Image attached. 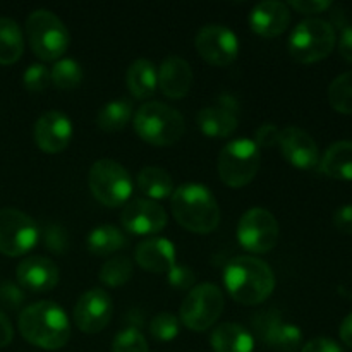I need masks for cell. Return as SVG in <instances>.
Here are the masks:
<instances>
[{"label":"cell","instance_id":"7c38bea8","mask_svg":"<svg viewBox=\"0 0 352 352\" xmlns=\"http://www.w3.org/2000/svg\"><path fill=\"white\" fill-rule=\"evenodd\" d=\"M196 50L208 64L227 67L239 55V40L227 26L208 24L196 36Z\"/></svg>","mask_w":352,"mask_h":352},{"label":"cell","instance_id":"e0dca14e","mask_svg":"<svg viewBox=\"0 0 352 352\" xmlns=\"http://www.w3.org/2000/svg\"><path fill=\"white\" fill-rule=\"evenodd\" d=\"M33 136L41 151L50 155L60 153L72 140L71 119L58 110H50L36 120Z\"/></svg>","mask_w":352,"mask_h":352},{"label":"cell","instance_id":"d6986e66","mask_svg":"<svg viewBox=\"0 0 352 352\" xmlns=\"http://www.w3.org/2000/svg\"><path fill=\"white\" fill-rule=\"evenodd\" d=\"M17 282L30 292H48L58 284L60 272L57 265L45 256L26 258L17 265Z\"/></svg>","mask_w":352,"mask_h":352},{"label":"cell","instance_id":"7402d4cb","mask_svg":"<svg viewBox=\"0 0 352 352\" xmlns=\"http://www.w3.org/2000/svg\"><path fill=\"white\" fill-rule=\"evenodd\" d=\"M134 260L150 274H168L175 265L174 244L164 237H151L136 248Z\"/></svg>","mask_w":352,"mask_h":352},{"label":"cell","instance_id":"ba28073f","mask_svg":"<svg viewBox=\"0 0 352 352\" xmlns=\"http://www.w3.org/2000/svg\"><path fill=\"white\" fill-rule=\"evenodd\" d=\"M89 191L96 201L109 208L126 205L133 192V179L129 172L117 162L103 158L95 162L88 174Z\"/></svg>","mask_w":352,"mask_h":352},{"label":"cell","instance_id":"ee69618b","mask_svg":"<svg viewBox=\"0 0 352 352\" xmlns=\"http://www.w3.org/2000/svg\"><path fill=\"white\" fill-rule=\"evenodd\" d=\"M339 50H340V55H342L346 60L352 62V26L344 28L342 34H340Z\"/></svg>","mask_w":352,"mask_h":352},{"label":"cell","instance_id":"484cf974","mask_svg":"<svg viewBox=\"0 0 352 352\" xmlns=\"http://www.w3.org/2000/svg\"><path fill=\"white\" fill-rule=\"evenodd\" d=\"M138 188L148 199L170 198L174 192V181L170 174L162 167H144L138 174Z\"/></svg>","mask_w":352,"mask_h":352},{"label":"cell","instance_id":"60d3db41","mask_svg":"<svg viewBox=\"0 0 352 352\" xmlns=\"http://www.w3.org/2000/svg\"><path fill=\"white\" fill-rule=\"evenodd\" d=\"M333 226L342 234L352 236V205H342L333 213Z\"/></svg>","mask_w":352,"mask_h":352},{"label":"cell","instance_id":"1f68e13d","mask_svg":"<svg viewBox=\"0 0 352 352\" xmlns=\"http://www.w3.org/2000/svg\"><path fill=\"white\" fill-rule=\"evenodd\" d=\"M133 275V261L127 256H113L103 263L100 270V280L109 287H120Z\"/></svg>","mask_w":352,"mask_h":352},{"label":"cell","instance_id":"5b68a950","mask_svg":"<svg viewBox=\"0 0 352 352\" xmlns=\"http://www.w3.org/2000/svg\"><path fill=\"white\" fill-rule=\"evenodd\" d=\"M26 34L34 55L45 62L60 60L69 48V31L65 24L47 9H38L26 21Z\"/></svg>","mask_w":352,"mask_h":352},{"label":"cell","instance_id":"f35d334b","mask_svg":"<svg viewBox=\"0 0 352 352\" xmlns=\"http://www.w3.org/2000/svg\"><path fill=\"white\" fill-rule=\"evenodd\" d=\"M278 133H280V129H278L275 124H263V126H260L256 129V133H254V143L258 144V146H274V144H277L278 141Z\"/></svg>","mask_w":352,"mask_h":352},{"label":"cell","instance_id":"ffe728a7","mask_svg":"<svg viewBox=\"0 0 352 352\" xmlns=\"http://www.w3.org/2000/svg\"><path fill=\"white\" fill-rule=\"evenodd\" d=\"M291 23L289 6L277 0L261 2L251 10L250 26L256 34L263 38H275L284 33Z\"/></svg>","mask_w":352,"mask_h":352},{"label":"cell","instance_id":"ab89813d","mask_svg":"<svg viewBox=\"0 0 352 352\" xmlns=\"http://www.w3.org/2000/svg\"><path fill=\"white\" fill-rule=\"evenodd\" d=\"M289 6L301 14H320L330 9L332 2H329V0H292Z\"/></svg>","mask_w":352,"mask_h":352},{"label":"cell","instance_id":"9c48e42d","mask_svg":"<svg viewBox=\"0 0 352 352\" xmlns=\"http://www.w3.org/2000/svg\"><path fill=\"white\" fill-rule=\"evenodd\" d=\"M226 306L222 291L219 285L206 284L196 285L186 296L181 306V320L192 332H205L217 323Z\"/></svg>","mask_w":352,"mask_h":352},{"label":"cell","instance_id":"8d00e7d4","mask_svg":"<svg viewBox=\"0 0 352 352\" xmlns=\"http://www.w3.org/2000/svg\"><path fill=\"white\" fill-rule=\"evenodd\" d=\"M196 275L191 268L182 267V265H174L168 272V284L177 291H189L195 287Z\"/></svg>","mask_w":352,"mask_h":352},{"label":"cell","instance_id":"d6a6232c","mask_svg":"<svg viewBox=\"0 0 352 352\" xmlns=\"http://www.w3.org/2000/svg\"><path fill=\"white\" fill-rule=\"evenodd\" d=\"M150 333L158 342H170L179 336V320L172 313H158L151 318Z\"/></svg>","mask_w":352,"mask_h":352},{"label":"cell","instance_id":"6da1fadb","mask_svg":"<svg viewBox=\"0 0 352 352\" xmlns=\"http://www.w3.org/2000/svg\"><path fill=\"white\" fill-rule=\"evenodd\" d=\"M19 332L31 346L57 351L69 342L71 323L57 302L38 301L23 309L19 316Z\"/></svg>","mask_w":352,"mask_h":352},{"label":"cell","instance_id":"836d02e7","mask_svg":"<svg viewBox=\"0 0 352 352\" xmlns=\"http://www.w3.org/2000/svg\"><path fill=\"white\" fill-rule=\"evenodd\" d=\"M112 352H150L146 339L138 329H124L113 339Z\"/></svg>","mask_w":352,"mask_h":352},{"label":"cell","instance_id":"74e56055","mask_svg":"<svg viewBox=\"0 0 352 352\" xmlns=\"http://www.w3.org/2000/svg\"><path fill=\"white\" fill-rule=\"evenodd\" d=\"M24 301V292L12 282H0V305L9 309L19 308Z\"/></svg>","mask_w":352,"mask_h":352},{"label":"cell","instance_id":"7bdbcfd3","mask_svg":"<svg viewBox=\"0 0 352 352\" xmlns=\"http://www.w3.org/2000/svg\"><path fill=\"white\" fill-rule=\"evenodd\" d=\"M12 337H14L12 323H10L9 318L0 311V349L9 346V344L12 342Z\"/></svg>","mask_w":352,"mask_h":352},{"label":"cell","instance_id":"d590c367","mask_svg":"<svg viewBox=\"0 0 352 352\" xmlns=\"http://www.w3.org/2000/svg\"><path fill=\"white\" fill-rule=\"evenodd\" d=\"M45 246L55 254H64L69 250V236L64 227L52 223L45 230Z\"/></svg>","mask_w":352,"mask_h":352},{"label":"cell","instance_id":"603a6c76","mask_svg":"<svg viewBox=\"0 0 352 352\" xmlns=\"http://www.w3.org/2000/svg\"><path fill=\"white\" fill-rule=\"evenodd\" d=\"M212 347L215 352H253L254 339L239 323H222L212 333Z\"/></svg>","mask_w":352,"mask_h":352},{"label":"cell","instance_id":"f6af8a7d","mask_svg":"<svg viewBox=\"0 0 352 352\" xmlns=\"http://www.w3.org/2000/svg\"><path fill=\"white\" fill-rule=\"evenodd\" d=\"M339 332H340V339H342V342L352 349V313H349V315L344 318Z\"/></svg>","mask_w":352,"mask_h":352},{"label":"cell","instance_id":"7a4b0ae2","mask_svg":"<svg viewBox=\"0 0 352 352\" xmlns=\"http://www.w3.org/2000/svg\"><path fill=\"white\" fill-rule=\"evenodd\" d=\"M223 282L230 298L246 306L267 301L275 289L274 270L254 256L232 258L223 272Z\"/></svg>","mask_w":352,"mask_h":352},{"label":"cell","instance_id":"ac0fdd59","mask_svg":"<svg viewBox=\"0 0 352 352\" xmlns=\"http://www.w3.org/2000/svg\"><path fill=\"white\" fill-rule=\"evenodd\" d=\"M237 103L234 96L223 95L219 102L198 113V127L208 138H229L237 129Z\"/></svg>","mask_w":352,"mask_h":352},{"label":"cell","instance_id":"52a82bcc","mask_svg":"<svg viewBox=\"0 0 352 352\" xmlns=\"http://www.w3.org/2000/svg\"><path fill=\"white\" fill-rule=\"evenodd\" d=\"M260 146L253 140H234L222 148L217 162L220 179L229 188H244L260 170Z\"/></svg>","mask_w":352,"mask_h":352},{"label":"cell","instance_id":"4fadbf2b","mask_svg":"<svg viewBox=\"0 0 352 352\" xmlns=\"http://www.w3.org/2000/svg\"><path fill=\"white\" fill-rule=\"evenodd\" d=\"M253 325L258 333V339L270 349L278 352H296L301 347V329L284 322L280 313H277L275 309H268V311L256 315Z\"/></svg>","mask_w":352,"mask_h":352},{"label":"cell","instance_id":"b9f144b4","mask_svg":"<svg viewBox=\"0 0 352 352\" xmlns=\"http://www.w3.org/2000/svg\"><path fill=\"white\" fill-rule=\"evenodd\" d=\"M301 352H344V349L336 340L327 339V337H316V339L306 342Z\"/></svg>","mask_w":352,"mask_h":352},{"label":"cell","instance_id":"9a60e30c","mask_svg":"<svg viewBox=\"0 0 352 352\" xmlns=\"http://www.w3.org/2000/svg\"><path fill=\"white\" fill-rule=\"evenodd\" d=\"M112 298L103 289H91L78 299L74 308V323L85 333H98L112 318Z\"/></svg>","mask_w":352,"mask_h":352},{"label":"cell","instance_id":"cb8c5ba5","mask_svg":"<svg viewBox=\"0 0 352 352\" xmlns=\"http://www.w3.org/2000/svg\"><path fill=\"white\" fill-rule=\"evenodd\" d=\"M126 81L129 93L134 98H150L158 86L157 67L153 65V62L146 60V58H138L127 69Z\"/></svg>","mask_w":352,"mask_h":352},{"label":"cell","instance_id":"44dd1931","mask_svg":"<svg viewBox=\"0 0 352 352\" xmlns=\"http://www.w3.org/2000/svg\"><path fill=\"white\" fill-rule=\"evenodd\" d=\"M158 74V88L172 100L184 98L192 86L191 65L181 57H167L162 62Z\"/></svg>","mask_w":352,"mask_h":352},{"label":"cell","instance_id":"f1b7e54d","mask_svg":"<svg viewBox=\"0 0 352 352\" xmlns=\"http://www.w3.org/2000/svg\"><path fill=\"white\" fill-rule=\"evenodd\" d=\"M133 117V103L127 98L112 100L100 109L96 124L105 133H117L124 129Z\"/></svg>","mask_w":352,"mask_h":352},{"label":"cell","instance_id":"f546056e","mask_svg":"<svg viewBox=\"0 0 352 352\" xmlns=\"http://www.w3.org/2000/svg\"><path fill=\"white\" fill-rule=\"evenodd\" d=\"M329 102L337 112L352 116V71L337 76L330 82Z\"/></svg>","mask_w":352,"mask_h":352},{"label":"cell","instance_id":"277c9868","mask_svg":"<svg viewBox=\"0 0 352 352\" xmlns=\"http://www.w3.org/2000/svg\"><path fill=\"white\" fill-rule=\"evenodd\" d=\"M134 131L153 146H170L186 131L184 117L174 107L162 102H148L134 116Z\"/></svg>","mask_w":352,"mask_h":352},{"label":"cell","instance_id":"30bf717a","mask_svg":"<svg viewBox=\"0 0 352 352\" xmlns=\"http://www.w3.org/2000/svg\"><path fill=\"white\" fill-rule=\"evenodd\" d=\"M40 230L36 222L17 208L0 210V253L6 256H23L38 243Z\"/></svg>","mask_w":352,"mask_h":352},{"label":"cell","instance_id":"d4e9b609","mask_svg":"<svg viewBox=\"0 0 352 352\" xmlns=\"http://www.w3.org/2000/svg\"><path fill=\"white\" fill-rule=\"evenodd\" d=\"M320 168L330 179L352 181V141H337L323 155Z\"/></svg>","mask_w":352,"mask_h":352},{"label":"cell","instance_id":"4316f807","mask_svg":"<svg viewBox=\"0 0 352 352\" xmlns=\"http://www.w3.org/2000/svg\"><path fill=\"white\" fill-rule=\"evenodd\" d=\"M129 246L126 234L116 226H98L88 236L89 253L96 256H109Z\"/></svg>","mask_w":352,"mask_h":352},{"label":"cell","instance_id":"4dcf8cb0","mask_svg":"<svg viewBox=\"0 0 352 352\" xmlns=\"http://www.w3.org/2000/svg\"><path fill=\"white\" fill-rule=\"evenodd\" d=\"M52 82L58 89H76L82 81V69L74 58H60L50 71Z\"/></svg>","mask_w":352,"mask_h":352},{"label":"cell","instance_id":"83f0119b","mask_svg":"<svg viewBox=\"0 0 352 352\" xmlns=\"http://www.w3.org/2000/svg\"><path fill=\"white\" fill-rule=\"evenodd\" d=\"M24 50V36L19 24L10 17H0V64H16Z\"/></svg>","mask_w":352,"mask_h":352},{"label":"cell","instance_id":"3957f363","mask_svg":"<svg viewBox=\"0 0 352 352\" xmlns=\"http://www.w3.org/2000/svg\"><path fill=\"white\" fill-rule=\"evenodd\" d=\"M172 213L179 226L195 234H210L219 227L220 208L215 196L201 184H182L170 196Z\"/></svg>","mask_w":352,"mask_h":352},{"label":"cell","instance_id":"8fae6325","mask_svg":"<svg viewBox=\"0 0 352 352\" xmlns=\"http://www.w3.org/2000/svg\"><path fill=\"white\" fill-rule=\"evenodd\" d=\"M237 239L250 253H270L278 241L277 219L274 213L260 206L248 210L237 226Z\"/></svg>","mask_w":352,"mask_h":352},{"label":"cell","instance_id":"8992f818","mask_svg":"<svg viewBox=\"0 0 352 352\" xmlns=\"http://www.w3.org/2000/svg\"><path fill=\"white\" fill-rule=\"evenodd\" d=\"M336 30L323 19H305L289 36V54L299 64L320 62L332 54L336 47Z\"/></svg>","mask_w":352,"mask_h":352},{"label":"cell","instance_id":"e575fe53","mask_svg":"<svg viewBox=\"0 0 352 352\" xmlns=\"http://www.w3.org/2000/svg\"><path fill=\"white\" fill-rule=\"evenodd\" d=\"M52 74L48 67L43 64H33L24 71L23 74V85L28 91L31 93H41L50 86Z\"/></svg>","mask_w":352,"mask_h":352},{"label":"cell","instance_id":"2e32d148","mask_svg":"<svg viewBox=\"0 0 352 352\" xmlns=\"http://www.w3.org/2000/svg\"><path fill=\"white\" fill-rule=\"evenodd\" d=\"M280 153L292 167L301 170H311L320 162V150L316 141L305 129L291 126L278 133Z\"/></svg>","mask_w":352,"mask_h":352},{"label":"cell","instance_id":"5bb4252c","mask_svg":"<svg viewBox=\"0 0 352 352\" xmlns=\"http://www.w3.org/2000/svg\"><path fill=\"white\" fill-rule=\"evenodd\" d=\"M167 212L164 206L148 198H138L127 203L120 213V222L127 232L134 236L158 234L167 226Z\"/></svg>","mask_w":352,"mask_h":352}]
</instances>
